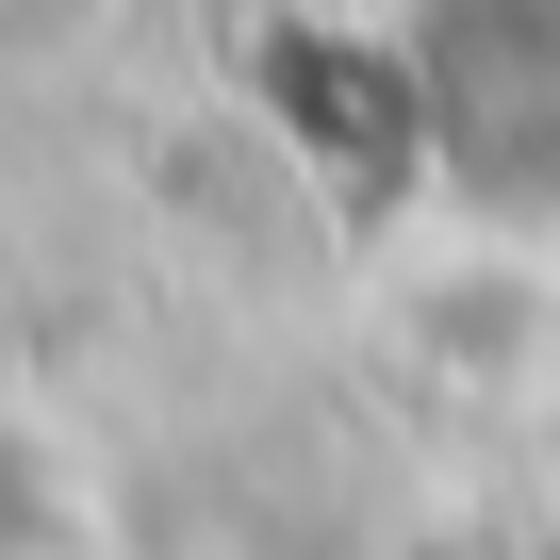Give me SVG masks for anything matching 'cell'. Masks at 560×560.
<instances>
[{"mask_svg": "<svg viewBox=\"0 0 560 560\" xmlns=\"http://www.w3.org/2000/svg\"><path fill=\"white\" fill-rule=\"evenodd\" d=\"M396 100L462 231L560 247V0H396Z\"/></svg>", "mask_w": 560, "mask_h": 560, "instance_id": "6da1fadb", "label": "cell"}]
</instances>
